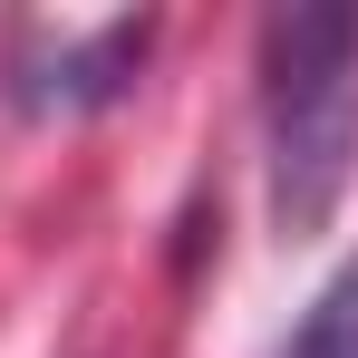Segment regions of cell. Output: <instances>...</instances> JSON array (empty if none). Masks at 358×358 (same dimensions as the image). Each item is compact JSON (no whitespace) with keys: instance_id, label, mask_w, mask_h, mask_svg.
Instances as JSON below:
<instances>
[{"instance_id":"6da1fadb","label":"cell","mask_w":358,"mask_h":358,"mask_svg":"<svg viewBox=\"0 0 358 358\" xmlns=\"http://www.w3.org/2000/svg\"><path fill=\"white\" fill-rule=\"evenodd\" d=\"M262 165H271V233H329V213L358 184V10L262 20Z\"/></svg>"},{"instance_id":"7a4b0ae2","label":"cell","mask_w":358,"mask_h":358,"mask_svg":"<svg viewBox=\"0 0 358 358\" xmlns=\"http://www.w3.org/2000/svg\"><path fill=\"white\" fill-rule=\"evenodd\" d=\"M145 39H155V20H136V10H107V20L20 10L0 29V78L29 117H87V107L126 97V78L145 68Z\"/></svg>"},{"instance_id":"3957f363","label":"cell","mask_w":358,"mask_h":358,"mask_svg":"<svg viewBox=\"0 0 358 358\" xmlns=\"http://www.w3.org/2000/svg\"><path fill=\"white\" fill-rule=\"evenodd\" d=\"M281 358H358V262L300 310V329H291V349H281Z\"/></svg>"}]
</instances>
